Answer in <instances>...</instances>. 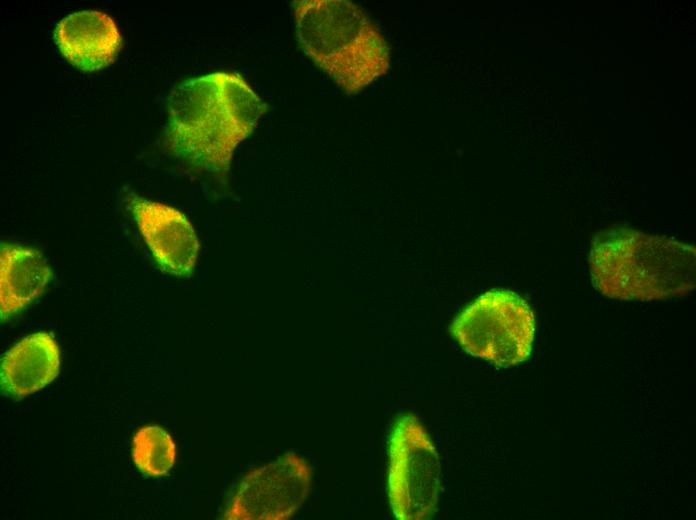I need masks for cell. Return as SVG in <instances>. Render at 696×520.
Listing matches in <instances>:
<instances>
[{"mask_svg": "<svg viewBox=\"0 0 696 520\" xmlns=\"http://www.w3.org/2000/svg\"><path fill=\"white\" fill-rule=\"evenodd\" d=\"M312 472L290 453L249 472L225 513L229 520H286L306 501Z\"/></svg>", "mask_w": 696, "mask_h": 520, "instance_id": "obj_6", "label": "cell"}, {"mask_svg": "<svg viewBox=\"0 0 696 520\" xmlns=\"http://www.w3.org/2000/svg\"><path fill=\"white\" fill-rule=\"evenodd\" d=\"M132 458L144 475H166L175 464V443L170 434L161 427L144 426L133 436Z\"/></svg>", "mask_w": 696, "mask_h": 520, "instance_id": "obj_11", "label": "cell"}, {"mask_svg": "<svg viewBox=\"0 0 696 520\" xmlns=\"http://www.w3.org/2000/svg\"><path fill=\"white\" fill-rule=\"evenodd\" d=\"M60 350L52 334L32 333L10 348L1 360L3 393L22 399L51 383L59 374Z\"/></svg>", "mask_w": 696, "mask_h": 520, "instance_id": "obj_9", "label": "cell"}, {"mask_svg": "<svg viewBox=\"0 0 696 520\" xmlns=\"http://www.w3.org/2000/svg\"><path fill=\"white\" fill-rule=\"evenodd\" d=\"M268 109L237 73L186 79L168 98L165 146L191 167L226 178L235 149Z\"/></svg>", "mask_w": 696, "mask_h": 520, "instance_id": "obj_1", "label": "cell"}, {"mask_svg": "<svg viewBox=\"0 0 696 520\" xmlns=\"http://www.w3.org/2000/svg\"><path fill=\"white\" fill-rule=\"evenodd\" d=\"M52 270L43 254L34 248L2 243L0 247V315L6 321L45 291Z\"/></svg>", "mask_w": 696, "mask_h": 520, "instance_id": "obj_10", "label": "cell"}, {"mask_svg": "<svg viewBox=\"0 0 696 520\" xmlns=\"http://www.w3.org/2000/svg\"><path fill=\"white\" fill-rule=\"evenodd\" d=\"M695 246L626 227L593 239L589 267L594 287L620 300L682 296L695 287Z\"/></svg>", "mask_w": 696, "mask_h": 520, "instance_id": "obj_2", "label": "cell"}, {"mask_svg": "<svg viewBox=\"0 0 696 520\" xmlns=\"http://www.w3.org/2000/svg\"><path fill=\"white\" fill-rule=\"evenodd\" d=\"M535 316L528 303L510 290L485 292L453 320L450 332L470 355L498 367L525 362L535 337Z\"/></svg>", "mask_w": 696, "mask_h": 520, "instance_id": "obj_4", "label": "cell"}, {"mask_svg": "<svg viewBox=\"0 0 696 520\" xmlns=\"http://www.w3.org/2000/svg\"><path fill=\"white\" fill-rule=\"evenodd\" d=\"M388 457V497L395 518H431L441 487V463L415 415L405 413L395 419L388 439Z\"/></svg>", "mask_w": 696, "mask_h": 520, "instance_id": "obj_5", "label": "cell"}, {"mask_svg": "<svg viewBox=\"0 0 696 520\" xmlns=\"http://www.w3.org/2000/svg\"><path fill=\"white\" fill-rule=\"evenodd\" d=\"M126 202L159 268L178 278L191 277L200 242L189 219L180 210L131 190Z\"/></svg>", "mask_w": 696, "mask_h": 520, "instance_id": "obj_7", "label": "cell"}, {"mask_svg": "<svg viewBox=\"0 0 696 520\" xmlns=\"http://www.w3.org/2000/svg\"><path fill=\"white\" fill-rule=\"evenodd\" d=\"M300 48L348 94L390 67L389 47L367 14L347 0L293 2Z\"/></svg>", "mask_w": 696, "mask_h": 520, "instance_id": "obj_3", "label": "cell"}, {"mask_svg": "<svg viewBox=\"0 0 696 520\" xmlns=\"http://www.w3.org/2000/svg\"><path fill=\"white\" fill-rule=\"evenodd\" d=\"M54 40L61 54L86 72L110 65L122 44L113 18L97 10L78 11L64 17L55 28Z\"/></svg>", "mask_w": 696, "mask_h": 520, "instance_id": "obj_8", "label": "cell"}]
</instances>
